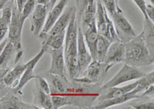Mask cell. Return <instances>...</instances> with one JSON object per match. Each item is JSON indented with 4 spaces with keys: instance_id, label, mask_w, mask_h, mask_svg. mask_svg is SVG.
Here are the masks:
<instances>
[{
    "instance_id": "cell-4",
    "label": "cell",
    "mask_w": 154,
    "mask_h": 109,
    "mask_svg": "<svg viewBox=\"0 0 154 109\" xmlns=\"http://www.w3.org/2000/svg\"><path fill=\"white\" fill-rule=\"evenodd\" d=\"M109 16L113 23L118 39L121 42L126 43L137 36L131 24L126 19L120 8H117L113 13L109 14Z\"/></svg>"
},
{
    "instance_id": "cell-9",
    "label": "cell",
    "mask_w": 154,
    "mask_h": 109,
    "mask_svg": "<svg viewBox=\"0 0 154 109\" xmlns=\"http://www.w3.org/2000/svg\"><path fill=\"white\" fill-rule=\"evenodd\" d=\"M45 50L42 48L40 52L34 57L32 59H31L29 62L25 64V70L23 72V75L20 78V80L19 81V84L17 86L14 88H12L15 92L19 94V95H23V89L25 87V85L32 79H34L35 78V75H34V69H35V65H37L39 60L42 58L45 54Z\"/></svg>"
},
{
    "instance_id": "cell-3",
    "label": "cell",
    "mask_w": 154,
    "mask_h": 109,
    "mask_svg": "<svg viewBox=\"0 0 154 109\" xmlns=\"http://www.w3.org/2000/svg\"><path fill=\"white\" fill-rule=\"evenodd\" d=\"M112 66L113 65L111 64L93 60L86 69L84 75L80 78H73L72 80L85 84H99L105 78L109 70Z\"/></svg>"
},
{
    "instance_id": "cell-29",
    "label": "cell",
    "mask_w": 154,
    "mask_h": 109,
    "mask_svg": "<svg viewBox=\"0 0 154 109\" xmlns=\"http://www.w3.org/2000/svg\"><path fill=\"white\" fill-rule=\"evenodd\" d=\"M101 2L106 9L107 13H109V15L113 13L116 9L119 8V5H116L115 0H102Z\"/></svg>"
},
{
    "instance_id": "cell-35",
    "label": "cell",
    "mask_w": 154,
    "mask_h": 109,
    "mask_svg": "<svg viewBox=\"0 0 154 109\" xmlns=\"http://www.w3.org/2000/svg\"><path fill=\"white\" fill-rule=\"evenodd\" d=\"M15 3H16V6H17L18 9H19L20 12H22L23 7H24L25 4L26 3L28 0H14Z\"/></svg>"
},
{
    "instance_id": "cell-40",
    "label": "cell",
    "mask_w": 154,
    "mask_h": 109,
    "mask_svg": "<svg viewBox=\"0 0 154 109\" xmlns=\"http://www.w3.org/2000/svg\"><path fill=\"white\" fill-rule=\"evenodd\" d=\"M57 2H58V0H51L49 5V12L51 9H53V6L55 5V4H56Z\"/></svg>"
},
{
    "instance_id": "cell-43",
    "label": "cell",
    "mask_w": 154,
    "mask_h": 109,
    "mask_svg": "<svg viewBox=\"0 0 154 109\" xmlns=\"http://www.w3.org/2000/svg\"><path fill=\"white\" fill-rule=\"evenodd\" d=\"M149 1H150V2H151V3H152V4H153V2H154V0H149Z\"/></svg>"
},
{
    "instance_id": "cell-28",
    "label": "cell",
    "mask_w": 154,
    "mask_h": 109,
    "mask_svg": "<svg viewBox=\"0 0 154 109\" xmlns=\"http://www.w3.org/2000/svg\"><path fill=\"white\" fill-rule=\"evenodd\" d=\"M127 108H135V109H153L154 103L153 100L149 101L147 102H139L130 105V107Z\"/></svg>"
},
{
    "instance_id": "cell-2",
    "label": "cell",
    "mask_w": 154,
    "mask_h": 109,
    "mask_svg": "<svg viewBox=\"0 0 154 109\" xmlns=\"http://www.w3.org/2000/svg\"><path fill=\"white\" fill-rule=\"evenodd\" d=\"M96 25L98 33L103 35L109 42L119 40L116 33L112 19L109 16L106 9L102 3L101 0H96Z\"/></svg>"
},
{
    "instance_id": "cell-19",
    "label": "cell",
    "mask_w": 154,
    "mask_h": 109,
    "mask_svg": "<svg viewBox=\"0 0 154 109\" xmlns=\"http://www.w3.org/2000/svg\"><path fill=\"white\" fill-rule=\"evenodd\" d=\"M32 95H33V105L38 109H53L50 95L44 92L40 87L38 86V83L35 80L32 87Z\"/></svg>"
},
{
    "instance_id": "cell-12",
    "label": "cell",
    "mask_w": 154,
    "mask_h": 109,
    "mask_svg": "<svg viewBox=\"0 0 154 109\" xmlns=\"http://www.w3.org/2000/svg\"><path fill=\"white\" fill-rule=\"evenodd\" d=\"M79 23L76 20V9L73 12L69 23L66 28L65 35V46H63L64 53L77 51V35Z\"/></svg>"
},
{
    "instance_id": "cell-24",
    "label": "cell",
    "mask_w": 154,
    "mask_h": 109,
    "mask_svg": "<svg viewBox=\"0 0 154 109\" xmlns=\"http://www.w3.org/2000/svg\"><path fill=\"white\" fill-rule=\"evenodd\" d=\"M110 44L111 42H109L106 38L104 37L103 35L99 34L97 42H96V60L100 61V62H103Z\"/></svg>"
},
{
    "instance_id": "cell-25",
    "label": "cell",
    "mask_w": 154,
    "mask_h": 109,
    "mask_svg": "<svg viewBox=\"0 0 154 109\" xmlns=\"http://www.w3.org/2000/svg\"><path fill=\"white\" fill-rule=\"evenodd\" d=\"M96 2L93 4H89L85 8L82 16H81L80 20H79V25L81 28L86 26L92 22L96 20Z\"/></svg>"
},
{
    "instance_id": "cell-34",
    "label": "cell",
    "mask_w": 154,
    "mask_h": 109,
    "mask_svg": "<svg viewBox=\"0 0 154 109\" xmlns=\"http://www.w3.org/2000/svg\"><path fill=\"white\" fill-rule=\"evenodd\" d=\"M154 95V86L153 84H152V85H150V86L149 87V88H147V89H146L145 91H144V93H143L142 95H140V98H141V97H151V96H153Z\"/></svg>"
},
{
    "instance_id": "cell-39",
    "label": "cell",
    "mask_w": 154,
    "mask_h": 109,
    "mask_svg": "<svg viewBox=\"0 0 154 109\" xmlns=\"http://www.w3.org/2000/svg\"><path fill=\"white\" fill-rule=\"evenodd\" d=\"M9 0H0V10H2L5 5L9 2Z\"/></svg>"
},
{
    "instance_id": "cell-16",
    "label": "cell",
    "mask_w": 154,
    "mask_h": 109,
    "mask_svg": "<svg viewBox=\"0 0 154 109\" xmlns=\"http://www.w3.org/2000/svg\"><path fill=\"white\" fill-rule=\"evenodd\" d=\"M81 28H82L85 42H86L89 53L91 54L92 58L93 60H96V42H97L99 35L97 28H96V20L88 24L86 26Z\"/></svg>"
},
{
    "instance_id": "cell-11",
    "label": "cell",
    "mask_w": 154,
    "mask_h": 109,
    "mask_svg": "<svg viewBox=\"0 0 154 109\" xmlns=\"http://www.w3.org/2000/svg\"><path fill=\"white\" fill-rule=\"evenodd\" d=\"M21 96L11 88L10 91L0 99V109H38L33 104L25 103L21 99Z\"/></svg>"
},
{
    "instance_id": "cell-32",
    "label": "cell",
    "mask_w": 154,
    "mask_h": 109,
    "mask_svg": "<svg viewBox=\"0 0 154 109\" xmlns=\"http://www.w3.org/2000/svg\"><path fill=\"white\" fill-rule=\"evenodd\" d=\"M146 14L151 21H154V7L153 4L146 5Z\"/></svg>"
},
{
    "instance_id": "cell-37",
    "label": "cell",
    "mask_w": 154,
    "mask_h": 109,
    "mask_svg": "<svg viewBox=\"0 0 154 109\" xmlns=\"http://www.w3.org/2000/svg\"><path fill=\"white\" fill-rule=\"evenodd\" d=\"M51 0H36L37 4H41V5H46L49 9V5Z\"/></svg>"
},
{
    "instance_id": "cell-42",
    "label": "cell",
    "mask_w": 154,
    "mask_h": 109,
    "mask_svg": "<svg viewBox=\"0 0 154 109\" xmlns=\"http://www.w3.org/2000/svg\"><path fill=\"white\" fill-rule=\"evenodd\" d=\"M115 1H116V5H119V0H115Z\"/></svg>"
},
{
    "instance_id": "cell-31",
    "label": "cell",
    "mask_w": 154,
    "mask_h": 109,
    "mask_svg": "<svg viewBox=\"0 0 154 109\" xmlns=\"http://www.w3.org/2000/svg\"><path fill=\"white\" fill-rule=\"evenodd\" d=\"M133 2H135V4L138 6L139 9H140V11L142 12V13L143 14L144 18H148L146 14V2L145 0H133Z\"/></svg>"
},
{
    "instance_id": "cell-36",
    "label": "cell",
    "mask_w": 154,
    "mask_h": 109,
    "mask_svg": "<svg viewBox=\"0 0 154 109\" xmlns=\"http://www.w3.org/2000/svg\"><path fill=\"white\" fill-rule=\"evenodd\" d=\"M9 69H9V67L0 69V83L2 82L4 77H5V75H6V73H7L8 71H9Z\"/></svg>"
},
{
    "instance_id": "cell-8",
    "label": "cell",
    "mask_w": 154,
    "mask_h": 109,
    "mask_svg": "<svg viewBox=\"0 0 154 109\" xmlns=\"http://www.w3.org/2000/svg\"><path fill=\"white\" fill-rule=\"evenodd\" d=\"M77 58H78V63H79L78 78H80L84 75L85 72L90 62L93 61V58L86 45L82 28L79 24L78 26V35H77Z\"/></svg>"
},
{
    "instance_id": "cell-5",
    "label": "cell",
    "mask_w": 154,
    "mask_h": 109,
    "mask_svg": "<svg viewBox=\"0 0 154 109\" xmlns=\"http://www.w3.org/2000/svg\"><path fill=\"white\" fill-rule=\"evenodd\" d=\"M24 20L22 17L21 12L18 9L16 3L14 2L12 6V17L9 25V35L8 41L11 42L16 48V52L21 51L22 49V32L24 22Z\"/></svg>"
},
{
    "instance_id": "cell-20",
    "label": "cell",
    "mask_w": 154,
    "mask_h": 109,
    "mask_svg": "<svg viewBox=\"0 0 154 109\" xmlns=\"http://www.w3.org/2000/svg\"><path fill=\"white\" fill-rule=\"evenodd\" d=\"M143 40L152 56H154V24L149 18L144 19L143 29L139 35Z\"/></svg>"
},
{
    "instance_id": "cell-23",
    "label": "cell",
    "mask_w": 154,
    "mask_h": 109,
    "mask_svg": "<svg viewBox=\"0 0 154 109\" xmlns=\"http://www.w3.org/2000/svg\"><path fill=\"white\" fill-rule=\"evenodd\" d=\"M16 52H17L14 46L8 41L2 52L0 53V69L9 67V64L12 58L16 57Z\"/></svg>"
},
{
    "instance_id": "cell-26",
    "label": "cell",
    "mask_w": 154,
    "mask_h": 109,
    "mask_svg": "<svg viewBox=\"0 0 154 109\" xmlns=\"http://www.w3.org/2000/svg\"><path fill=\"white\" fill-rule=\"evenodd\" d=\"M50 96L53 109H59L61 108L63 106L71 105L69 100L65 95L50 94Z\"/></svg>"
},
{
    "instance_id": "cell-17",
    "label": "cell",
    "mask_w": 154,
    "mask_h": 109,
    "mask_svg": "<svg viewBox=\"0 0 154 109\" xmlns=\"http://www.w3.org/2000/svg\"><path fill=\"white\" fill-rule=\"evenodd\" d=\"M138 85V80L134 82L129 84L127 85H125L123 87H112V88H108L106 89L101 90L100 95H99L98 98H97V101L99 102H103V101L108 100V99H113V98H116L120 95H123L124 94H126L127 92H130L133 89H134Z\"/></svg>"
},
{
    "instance_id": "cell-33",
    "label": "cell",
    "mask_w": 154,
    "mask_h": 109,
    "mask_svg": "<svg viewBox=\"0 0 154 109\" xmlns=\"http://www.w3.org/2000/svg\"><path fill=\"white\" fill-rule=\"evenodd\" d=\"M11 88H9L8 86H6L3 82L0 83V99L3 98L8 92L10 91Z\"/></svg>"
},
{
    "instance_id": "cell-13",
    "label": "cell",
    "mask_w": 154,
    "mask_h": 109,
    "mask_svg": "<svg viewBox=\"0 0 154 109\" xmlns=\"http://www.w3.org/2000/svg\"><path fill=\"white\" fill-rule=\"evenodd\" d=\"M144 92L143 88L138 84L134 89H133L132 91H130V92H127L126 94L120 95V96L119 97H116V98H113V99H108V100L103 101V102H99L98 104L96 105L93 106V107H92V108L105 109L112 107V106L124 104L125 102L132 100V99H139V98H140V95H139L138 94L141 93V92Z\"/></svg>"
},
{
    "instance_id": "cell-7",
    "label": "cell",
    "mask_w": 154,
    "mask_h": 109,
    "mask_svg": "<svg viewBox=\"0 0 154 109\" xmlns=\"http://www.w3.org/2000/svg\"><path fill=\"white\" fill-rule=\"evenodd\" d=\"M42 48L45 50V52L49 53L51 55V65L48 70L49 73L56 75L64 80H68L69 78L66 69L65 58H64V49L63 47L59 49H53L47 46H42Z\"/></svg>"
},
{
    "instance_id": "cell-6",
    "label": "cell",
    "mask_w": 154,
    "mask_h": 109,
    "mask_svg": "<svg viewBox=\"0 0 154 109\" xmlns=\"http://www.w3.org/2000/svg\"><path fill=\"white\" fill-rule=\"evenodd\" d=\"M145 75L146 73L143 72L138 67L124 64L123 68L119 71L117 74L112 79L109 80L108 82L101 87V90L118 86L119 84L126 83L127 81L137 80Z\"/></svg>"
},
{
    "instance_id": "cell-10",
    "label": "cell",
    "mask_w": 154,
    "mask_h": 109,
    "mask_svg": "<svg viewBox=\"0 0 154 109\" xmlns=\"http://www.w3.org/2000/svg\"><path fill=\"white\" fill-rule=\"evenodd\" d=\"M69 1L70 0H60L59 2L55 4L53 9H51L49 10V12L48 13V16L46 18L45 25H44L39 35L37 36L39 40L42 41L45 39L46 35H47L49 30L54 25V23L56 22V20L61 16V14L63 13L64 9H66V7L67 6V4L69 3Z\"/></svg>"
},
{
    "instance_id": "cell-22",
    "label": "cell",
    "mask_w": 154,
    "mask_h": 109,
    "mask_svg": "<svg viewBox=\"0 0 154 109\" xmlns=\"http://www.w3.org/2000/svg\"><path fill=\"white\" fill-rule=\"evenodd\" d=\"M66 30L56 35H46L45 39L42 41V46H47L53 49H59L64 46Z\"/></svg>"
},
{
    "instance_id": "cell-27",
    "label": "cell",
    "mask_w": 154,
    "mask_h": 109,
    "mask_svg": "<svg viewBox=\"0 0 154 109\" xmlns=\"http://www.w3.org/2000/svg\"><path fill=\"white\" fill-rule=\"evenodd\" d=\"M36 4V0H28L27 1V2L25 4L24 7H23V10L21 12L22 17H23V19L26 20L27 18L31 16Z\"/></svg>"
},
{
    "instance_id": "cell-41",
    "label": "cell",
    "mask_w": 154,
    "mask_h": 109,
    "mask_svg": "<svg viewBox=\"0 0 154 109\" xmlns=\"http://www.w3.org/2000/svg\"><path fill=\"white\" fill-rule=\"evenodd\" d=\"M75 6H77V5H78V3H79V0H75Z\"/></svg>"
},
{
    "instance_id": "cell-1",
    "label": "cell",
    "mask_w": 154,
    "mask_h": 109,
    "mask_svg": "<svg viewBox=\"0 0 154 109\" xmlns=\"http://www.w3.org/2000/svg\"><path fill=\"white\" fill-rule=\"evenodd\" d=\"M124 46L125 64L138 68L153 64L154 57L151 55L140 35L124 43Z\"/></svg>"
},
{
    "instance_id": "cell-14",
    "label": "cell",
    "mask_w": 154,
    "mask_h": 109,
    "mask_svg": "<svg viewBox=\"0 0 154 109\" xmlns=\"http://www.w3.org/2000/svg\"><path fill=\"white\" fill-rule=\"evenodd\" d=\"M49 9L46 5L36 4L31 16V32L35 36H38L43 28L46 20Z\"/></svg>"
},
{
    "instance_id": "cell-38",
    "label": "cell",
    "mask_w": 154,
    "mask_h": 109,
    "mask_svg": "<svg viewBox=\"0 0 154 109\" xmlns=\"http://www.w3.org/2000/svg\"><path fill=\"white\" fill-rule=\"evenodd\" d=\"M7 42H8V39H5V40H3V42L0 43V53L2 52V49H4V47H5V46L6 45Z\"/></svg>"
},
{
    "instance_id": "cell-21",
    "label": "cell",
    "mask_w": 154,
    "mask_h": 109,
    "mask_svg": "<svg viewBox=\"0 0 154 109\" xmlns=\"http://www.w3.org/2000/svg\"><path fill=\"white\" fill-rule=\"evenodd\" d=\"M25 70V64L23 62H18L15 67L9 69L3 78L2 82L10 88H14L17 86L20 78L23 75Z\"/></svg>"
},
{
    "instance_id": "cell-15",
    "label": "cell",
    "mask_w": 154,
    "mask_h": 109,
    "mask_svg": "<svg viewBox=\"0 0 154 109\" xmlns=\"http://www.w3.org/2000/svg\"><path fill=\"white\" fill-rule=\"evenodd\" d=\"M124 43L121 42L120 40H118L111 42L103 62L114 65L115 64L124 62Z\"/></svg>"
},
{
    "instance_id": "cell-18",
    "label": "cell",
    "mask_w": 154,
    "mask_h": 109,
    "mask_svg": "<svg viewBox=\"0 0 154 109\" xmlns=\"http://www.w3.org/2000/svg\"><path fill=\"white\" fill-rule=\"evenodd\" d=\"M76 9V6L75 5H72V6H69V7H66L61 16L59 17L56 22L54 23V25L51 28L48 32V35H56L57 33L65 31L66 29L67 26H68L69 23L72 15L74 11Z\"/></svg>"
},
{
    "instance_id": "cell-30",
    "label": "cell",
    "mask_w": 154,
    "mask_h": 109,
    "mask_svg": "<svg viewBox=\"0 0 154 109\" xmlns=\"http://www.w3.org/2000/svg\"><path fill=\"white\" fill-rule=\"evenodd\" d=\"M9 24L5 21L2 17H0V42L3 40L5 35L9 31Z\"/></svg>"
}]
</instances>
